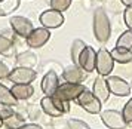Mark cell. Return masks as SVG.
<instances>
[{
  "instance_id": "cell-1",
  "label": "cell",
  "mask_w": 132,
  "mask_h": 129,
  "mask_svg": "<svg viewBox=\"0 0 132 129\" xmlns=\"http://www.w3.org/2000/svg\"><path fill=\"white\" fill-rule=\"evenodd\" d=\"M92 30L94 37L100 43H107L111 36V24L107 15V11L104 7L94 9V18H92Z\"/></svg>"
},
{
  "instance_id": "cell-2",
  "label": "cell",
  "mask_w": 132,
  "mask_h": 129,
  "mask_svg": "<svg viewBox=\"0 0 132 129\" xmlns=\"http://www.w3.org/2000/svg\"><path fill=\"white\" fill-rule=\"evenodd\" d=\"M40 108L45 114L56 119L70 111V102L58 100L54 95H45L40 101Z\"/></svg>"
},
{
  "instance_id": "cell-3",
  "label": "cell",
  "mask_w": 132,
  "mask_h": 129,
  "mask_svg": "<svg viewBox=\"0 0 132 129\" xmlns=\"http://www.w3.org/2000/svg\"><path fill=\"white\" fill-rule=\"evenodd\" d=\"M86 86L82 83H71V82H65V83H60L58 89L55 91L54 96H56L58 100L70 102L79 98V95L83 92Z\"/></svg>"
},
{
  "instance_id": "cell-4",
  "label": "cell",
  "mask_w": 132,
  "mask_h": 129,
  "mask_svg": "<svg viewBox=\"0 0 132 129\" xmlns=\"http://www.w3.org/2000/svg\"><path fill=\"white\" fill-rule=\"evenodd\" d=\"M114 70V59L111 57V52L105 47H101L96 51V68L95 71L100 76L107 77Z\"/></svg>"
},
{
  "instance_id": "cell-5",
  "label": "cell",
  "mask_w": 132,
  "mask_h": 129,
  "mask_svg": "<svg viewBox=\"0 0 132 129\" xmlns=\"http://www.w3.org/2000/svg\"><path fill=\"white\" fill-rule=\"evenodd\" d=\"M76 101H77V106H80L85 111L90 113V114H98V113H101L102 102L94 95L92 91L85 89L83 92L79 95V98Z\"/></svg>"
},
{
  "instance_id": "cell-6",
  "label": "cell",
  "mask_w": 132,
  "mask_h": 129,
  "mask_svg": "<svg viewBox=\"0 0 132 129\" xmlns=\"http://www.w3.org/2000/svg\"><path fill=\"white\" fill-rule=\"evenodd\" d=\"M49 39H51V30L46 28V27H39V28H34L28 34L25 42H27V46L30 49H39V47L45 46L49 42Z\"/></svg>"
},
{
  "instance_id": "cell-7",
  "label": "cell",
  "mask_w": 132,
  "mask_h": 129,
  "mask_svg": "<svg viewBox=\"0 0 132 129\" xmlns=\"http://www.w3.org/2000/svg\"><path fill=\"white\" fill-rule=\"evenodd\" d=\"M39 21L42 24V27H46L49 30H54V28H60L61 25L64 24V15L62 12L60 11H55V9H46L40 13L39 17Z\"/></svg>"
},
{
  "instance_id": "cell-8",
  "label": "cell",
  "mask_w": 132,
  "mask_h": 129,
  "mask_svg": "<svg viewBox=\"0 0 132 129\" xmlns=\"http://www.w3.org/2000/svg\"><path fill=\"white\" fill-rule=\"evenodd\" d=\"M100 114H101V122L108 129H126L128 123L125 122L122 111H117V110H104Z\"/></svg>"
},
{
  "instance_id": "cell-9",
  "label": "cell",
  "mask_w": 132,
  "mask_h": 129,
  "mask_svg": "<svg viewBox=\"0 0 132 129\" xmlns=\"http://www.w3.org/2000/svg\"><path fill=\"white\" fill-rule=\"evenodd\" d=\"M9 24H11V28L13 30V33L18 36V37H22V39H27L28 34L34 30L33 22L25 17H18V15L11 17Z\"/></svg>"
},
{
  "instance_id": "cell-10",
  "label": "cell",
  "mask_w": 132,
  "mask_h": 129,
  "mask_svg": "<svg viewBox=\"0 0 132 129\" xmlns=\"http://www.w3.org/2000/svg\"><path fill=\"white\" fill-rule=\"evenodd\" d=\"M37 73L34 68H28V67H15L11 74H9V80L12 83H33L36 80Z\"/></svg>"
},
{
  "instance_id": "cell-11",
  "label": "cell",
  "mask_w": 132,
  "mask_h": 129,
  "mask_svg": "<svg viewBox=\"0 0 132 129\" xmlns=\"http://www.w3.org/2000/svg\"><path fill=\"white\" fill-rule=\"evenodd\" d=\"M107 83L108 88H110V92L116 96H128L131 94V85L126 82L125 79H122L119 76H107Z\"/></svg>"
},
{
  "instance_id": "cell-12",
  "label": "cell",
  "mask_w": 132,
  "mask_h": 129,
  "mask_svg": "<svg viewBox=\"0 0 132 129\" xmlns=\"http://www.w3.org/2000/svg\"><path fill=\"white\" fill-rule=\"evenodd\" d=\"M77 65H80L86 73L95 71V68H96V51L95 49L92 46H88L86 45V47L82 51L80 57H79Z\"/></svg>"
},
{
  "instance_id": "cell-13",
  "label": "cell",
  "mask_w": 132,
  "mask_h": 129,
  "mask_svg": "<svg viewBox=\"0 0 132 129\" xmlns=\"http://www.w3.org/2000/svg\"><path fill=\"white\" fill-rule=\"evenodd\" d=\"M62 77L65 82H71V83H83L88 77V73L77 64L68 65L64 68L62 71Z\"/></svg>"
},
{
  "instance_id": "cell-14",
  "label": "cell",
  "mask_w": 132,
  "mask_h": 129,
  "mask_svg": "<svg viewBox=\"0 0 132 129\" xmlns=\"http://www.w3.org/2000/svg\"><path fill=\"white\" fill-rule=\"evenodd\" d=\"M92 92H94V95H95L101 102H107V101H108L111 92H110V88H108L107 79H105L104 76H100V74H98V77L94 80Z\"/></svg>"
},
{
  "instance_id": "cell-15",
  "label": "cell",
  "mask_w": 132,
  "mask_h": 129,
  "mask_svg": "<svg viewBox=\"0 0 132 129\" xmlns=\"http://www.w3.org/2000/svg\"><path fill=\"white\" fill-rule=\"evenodd\" d=\"M42 91L45 95H54L55 91L58 89V86H60V77H58V74L55 73L54 70L48 71L45 76H43L42 79Z\"/></svg>"
},
{
  "instance_id": "cell-16",
  "label": "cell",
  "mask_w": 132,
  "mask_h": 129,
  "mask_svg": "<svg viewBox=\"0 0 132 129\" xmlns=\"http://www.w3.org/2000/svg\"><path fill=\"white\" fill-rule=\"evenodd\" d=\"M11 91L18 101H25L34 95V88L31 83H13Z\"/></svg>"
},
{
  "instance_id": "cell-17",
  "label": "cell",
  "mask_w": 132,
  "mask_h": 129,
  "mask_svg": "<svg viewBox=\"0 0 132 129\" xmlns=\"http://www.w3.org/2000/svg\"><path fill=\"white\" fill-rule=\"evenodd\" d=\"M16 64L19 67H28V68H34L37 64V55L31 51H25V52L16 55Z\"/></svg>"
},
{
  "instance_id": "cell-18",
  "label": "cell",
  "mask_w": 132,
  "mask_h": 129,
  "mask_svg": "<svg viewBox=\"0 0 132 129\" xmlns=\"http://www.w3.org/2000/svg\"><path fill=\"white\" fill-rule=\"evenodd\" d=\"M111 57H113L114 62L117 64H131L132 62V51L129 49H122V47H114L111 51Z\"/></svg>"
},
{
  "instance_id": "cell-19",
  "label": "cell",
  "mask_w": 132,
  "mask_h": 129,
  "mask_svg": "<svg viewBox=\"0 0 132 129\" xmlns=\"http://www.w3.org/2000/svg\"><path fill=\"white\" fill-rule=\"evenodd\" d=\"M0 104H5V106H18V100L13 96L12 91L9 88H6L3 83H0Z\"/></svg>"
},
{
  "instance_id": "cell-20",
  "label": "cell",
  "mask_w": 132,
  "mask_h": 129,
  "mask_svg": "<svg viewBox=\"0 0 132 129\" xmlns=\"http://www.w3.org/2000/svg\"><path fill=\"white\" fill-rule=\"evenodd\" d=\"M15 52V43L12 39H9L7 36L0 34V55L11 57Z\"/></svg>"
},
{
  "instance_id": "cell-21",
  "label": "cell",
  "mask_w": 132,
  "mask_h": 129,
  "mask_svg": "<svg viewBox=\"0 0 132 129\" xmlns=\"http://www.w3.org/2000/svg\"><path fill=\"white\" fill-rule=\"evenodd\" d=\"M21 5L19 0H3L0 2V17H7L16 11Z\"/></svg>"
},
{
  "instance_id": "cell-22",
  "label": "cell",
  "mask_w": 132,
  "mask_h": 129,
  "mask_svg": "<svg viewBox=\"0 0 132 129\" xmlns=\"http://www.w3.org/2000/svg\"><path fill=\"white\" fill-rule=\"evenodd\" d=\"M85 47H86V43L82 39L73 40L71 47H70V57H71L73 64H77L79 62V57H80V53H82V51H83Z\"/></svg>"
},
{
  "instance_id": "cell-23",
  "label": "cell",
  "mask_w": 132,
  "mask_h": 129,
  "mask_svg": "<svg viewBox=\"0 0 132 129\" xmlns=\"http://www.w3.org/2000/svg\"><path fill=\"white\" fill-rule=\"evenodd\" d=\"M116 46L122 49H132V28H128L119 36V39L116 42Z\"/></svg>"
},
{
  "instance_id": "cell-24",
  "label": "cell",
  "mask_w": 132,
  "mask_h": 129,
  "mask_svg": "<svg viewBox=\"0 0 132 129\" xmlns=\"http://www.w3.org/2000/svg\"><path fill=\"white\" fill-rule=\"evenodd\" d=\"M3 125H5L7 129H16V128H19V126L24 125V117L19 116V114H16V113H13L11 117H7V119L3 120Z\"/></svg>"
},
{
  "instance_id": "cell-25",
  "label": "cell",
  "mask_w": 132,
  "mask_h": 129,
  "mask_svg": "<svg viewBox=\"0 0 132 129\" xmlns=\"http://www.w3.org/2000/svg\"><path fill=\"white\" fill-rule=\"evenodd\" d=\"M73 0H49V5L52 9L60 12H65L67 9H70Z\"/></svg>"
},
{
  "instance_id": "cell-26",
  "label": "cell",
  "mask_w": 132,
  "mask_h": 129,
  "mask_svg": "<svg viewBox=\"0 0 132 129\" xmlns=\"http://www.w3.org/2000/svg\"><path fill=\"white\" fill-rule=\"evenodd\" d=\"M122 114H123V119H125L126 123H132V96L125 104L123 110H122Z\"/></svg>"
},
{
  "instance_id": "cell-27",
  "label": "cell",
  "mask_w": 132,
  "mask_h": 129,
  "mask_svg": "<svg viewBox=\"0 0 132 129\" xmlns=\"http://www.w3.org/2000/svg\"><path fill=\"white\" fill-rule=\"evenodd\" d=\"M68 129H90V128H89V125L85 123L83 120L70 119V120H68Z\"/></svg>"
},
{
  "instance_id": "cell-28",
  "label": "cell",
  "mask_w": 132,
  "mask_h": 129,
  "mask_svg": "<svg viewBox=\"0 0 132 129\" xmlns=\"http://www.w3.org/2000/svg\"><path fill=\"white\" fill-rule=\"evenodd\" d=\"M13 107L12 106H5V104H0V117L3 119H7V117H11L13 114Z\"/></svg>"
},
{
  "instance_id": "cell-29",
  "label": "cell",
  "mask_w": 132,
  "mask_h": 129,
  "mask_svg": "<svg viewBox=\"0 0 132 129\" xmlns=\"http://www.w3.org/2000/svg\"><path fill=\"white\" fill-rule=\"evenodd\" d=\"M11 67L5 62V61H0V80L3 79H9V74H11Z\"/></svg>"
},
{
  "instance_id": "cell-30",
  "label": "cell",
  "mask_w": 132,
  "mask_h": 129,
  "mask_svg": "<svg viewBox=\"0 0 132 129\" xmlns=\"http://www.w3.org/2000/svg\"><path fill=\"white\" fill-rule=\"evenodd\" d=\"M123 21H125L128 28H132V7H125V12H123Z\"/></svg>"
},
{
  "instance_id": "cell-31",
  "label": "cell",
  "mask_w": 132,
  "mask_h": 129,
  "mask_svg": "<svg viewBox=\"0 0 132 129\" xmlns=\"http://www.w3.org/2000/svg\"><path fill=\"white\" fill-rule=\"evenodd\" d=\"M58 122H54L55 129H68V120H61V117H56Z\"/></svg>"
},
{
  "instance_id": "cell-32",
  "label": "cell",
  "mask_w": 132,
  "mask_h": 129,
  "mask_svg": "<svg viewBox=\"0 0 132 129\" xmlns=\"http://www.w3.org/2000/svg\"><path fill=\"white\" fill-rule=\"evenodd\" d=\"M16 129H42V126H39L36 123H24L22 126H19Z\"/></svg>"
},
{
  "instance_id": "cell-33",
  "label": "cell",
  "mask_w": 132,
  "mask_h": 129,
  "mask_svg": "<svg viewBox=\"0 0 132 129\" xmlns=\"http://www.w3.org/2000/svg\"><path fill=\"white\" fill-rule=\"evenodd\" d=\"M28 114H30V119H33V120L39 117V113H37V110H36L34 106H31L30 108H28Z\"/></svg>"
},
{
  "instance_id": "cell-34",
  "label": "cell",
  "mask_w": 132,
  "mask_h": 129,
  "mask_svg": "<svg viewBox=\"0 0 132 129\" xmlns=\"http://www.w3.org/2000/svg\"><path fill=\"white\" fill-rule=\"evenodd\" d=\"M125 7H132V0H120Z\"/></svg>"
},
{
  "instance_id": "cell-35",
  "label": "cell",
  "mask_w": 132,
  "mask_h": 129,
  "mask_svg": "<svg viewBox=\"0 0 132 129\" xmlns=\"http://www.w3.org/2000/svg\"><path fill=\"white\" fill-rule=\"evenodd\" d=\"M0 126H3V119L0 117Z\"/></svg>"
},
{
  "instance_id": "cell-36",
  "label": "cell",
  "mask_w": 132,
  "mask_h": 129,
  "mask_svg": "<svg viewBox=\"0 0 132 129\" xmlns=\"http://www.w3.org/2000/svg\"><path fill=\"white\" fill-rule=\"evenodd\" d=\"M0 129H7V128L5 126V125H3V126H0Z\"/></svg>"
},
{
  "instance_id": "cell-37",
  "label": "cell",
  "mask_w": 132,
  "mask_h": 129,
  "mask_svg": "<svg viewBox=\"0 0 132 129\" xmlns=\"http://www.w3.org/2000/svg\"><path fill=\"white\" fill-rule=\"evenodd\" d=\"M98 2H105V0H98Z\"/></svg>"
},
{
  "instance_id": "cell-38",
  "label": "cell",
  "mask_w": 132,
  "mask_h": 129,
  "mask_svg": "<svg viewBox=\"0 0 132 129\" xmlns=\"http://www.w3.org/2000/svg\"><path fill=\"white\" fill-rule=\"evenodd\" d=\"M131 89H132V82H131Z\"/></svg>"
},
{
  "instance_id": "cell-39",
  "label": "cell",
  "mask_w": 132,
  "mask_h": 129,
  "mask_svg": "<svg viewBox=\"0 0 132 129\" xmlns=\"http://www.w3.org/2000/svg\"><path fill=\"white\" fill-rule=\"evenodd\" d=\"M0 2H3V0H0Z\"/></svg>"
}]
</instances>
